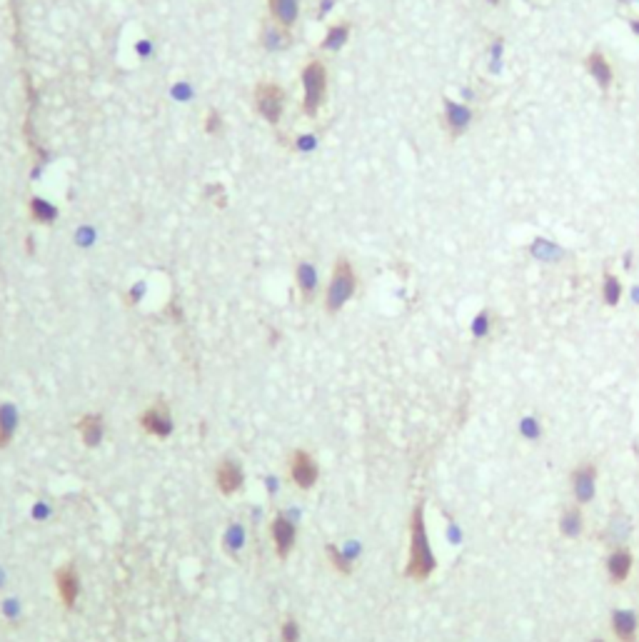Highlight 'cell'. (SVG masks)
Segmentation results:
<instances>
[{
  "label": "cell",
  "mask_w": 639,
  "mask_h": 642,
  "mask_svg": "<svg viewBox=\"0 0 639 642\" xmlns=\"http://www.w3.org/2000/svg\"><path fill=\"white\" fill-rule=\"evenodd\" d=\"M437 570V558L430 545V535L425 525V505H415L413 515H410V555H407L405 577L410 580H427L430 575Z\"/></svg>",
  "instance_id": "6da1fadb"
},
{
  "label": "cell",
  "mask_w": 639,
  "mask_h": 642,
  "mask_svg": "<svg viewBox=\"0 0 639 642\" xmlns=\"http://www.w3.org/2000/svg\"><path fill=\"white\" fill-rule=\"evenodd\" d=\"M358 290V275H355V268L347 257H337L335 268H332V277L327 283V290H325V310L335 315L350 303L352 295Z\"/></svg>",
  "instance_id": "7a4b0ae2"
},
{
  "label": "cell",
  "mask_w": 639,
  "mask_h": 642,
  "mask_svg": "<svg viewBox=\"0 0 639 642\" xmlns=\"http://www.w3.org/2000/svg\"><path fill=\"white\" fill-rule=\"evenodd\" d=\"M303 88H305V100L303 108L310 117H315L320 113L327 95V70L320 60H312L305 65L303 70Z\"/></svg>",
  "instance_id": "3957f363"
},
{
  "label": "cell",
  "mask_w": 639,
  "mask_h": 642,
  "mask_svg": "<svg viewBox=\"0 0 639 642\" xmlns=\"http://www.w3.org/2000/svg\"><path fill=\"white\" fill-rule=\"evenodd\" d=\"M288 472H290L292 485L303 492L312 490L317 485V480H320V465H317L315 457L303 448L292 450V455H290V460H288Z\"/></svg>",
  "instance_id": "277c9868"
},
{
  "label": "cell",
  "mask_w": 639,
  "mask_h": 642,
  "mask_svg": "<svg viewBox=\"0 0 639 642\" xmlns=\"http://www.w3.org/2000/svg\"><path fill=\"white\" fill-rule=\"evenodd\" d=\"M138 422H140V428H143L145 435L158 437V440H167V437L172 435V430H175V420H172L170 405L163 402V400L148 405V408L140 413Z\"/></svg>",
  "instance_id": "5b68a950"
},
{
  "label": "cell",
  "mask_w": 639,
  "mask_h": 642,
  "mask_svg": "<svg viewBox=\"0 0 639 642\" xmlns=\"http://www.w3.org/2000/svg\"><path fill=\"white\" fill-rule=\"evenodd\" d=\"M245 480H248V477H245V468H242V463L235 460V457H225V460H220L218 468H215V488L225 497L240 495L242 488H245Z\"/></svg>",
  "instance_id": "8992f818"
},
{
  "label": "cell",
  "mask_w": 639,
  "mask_h": 642,
  "mask_svg": "<svg viewBox=\"0 0 639 642\" xmlns=\"http://www.w3.org/2000/svg\"><path fill=\"white\" fill-rule=\"evenodd\" d=\"M255 108L268 123L275 125L285 111V93L275 83H260L255 88Z\"/></svg>",
  "instance_id": "52a82bcc"
},
{
  "label": "cell",
  "mask_w": 639,
  "mask_h": 642,
  "mask_svg": "<svg viewBox=\"0 0 639 642\" xmlns=\"http://www.w3.org/2000/svg\"><path fill=\"white\" fill-rule=\"evenodd\" d=\"M270 538H272V545H275V555L280 560H288L290 553L295 550L297 542V527L295 523L285 515V512H277L272 523H270Z\"/></svg>",
  "instance_id": "ba28073f"
},
{
  "label": "cell",
  "mask_w": 639,
  "mask_h": 642,
  "mask_svg": "<svg viewBox=\"0 0 639 642\" xmlns=\"http://www.w3.org/2000/svg\"><path fill=\"white\" fill-rule=\"evenodd\" d=\"M56 590L60 602L68 610H73L78 605V597H80V573L73 562L68 565H60L56 570Z\"/></svg>",
  "instance_id": "9c48e42d"
},
{
  "label": "cell",
  "mask_w": 639,
  "mask_h": 642,
  "mask_svg": "<svg viewBox=\"0 0 639 642\" xmlns=\"http://www.w3.org/2000/svg\"><path fill=\"white\" fill-rule=\"evenodd\" d=\"M594 492H597V468L592 463L577 465V470L572 472V495H574L577 505L592 503Z\"/></svg>",
  "instance_id": "30bf717a"
},
{
  "label": "cell",
  "mask_w": 639,
  "mask_h": 642,
  "mask_svg": "<svg viewBox=\"0 0 639 642\" xmlns=\"http://www.w3.org/2000/svg\"><path fill=\"white\" fill-rule=\"evenodd\" d=\"M75 430L78 435H80V442H83L85 448H100L105 440V420L103 415L97 413H85L80 420L75 422Z\"/></svg>",
  "instance_id": "8fae6325"
},
{
  "label": "cell",
  "mask_w": 639,
  "mask_h": 642,
  "mask_svg": "<svg viewBox=\"0 0 639 642\" xmlns=\"http://www.w3.org/2000/svg\"><path fill=\"white\" fill-rule=\"evenodd\" d=\"M472 117L474 115L467 105L454 103V100H450V98L445 100V125L452 135H462V133L467 130L469 123H472Z\"/></svg>",
  "instance_id": "7c38bea8"
},
{
  "label": "cell",
  "mask_w": 639,
  "mask_h": 642,
  "mask_svg": "<svg viewBox=\"0 0 639 642\" xmlns=\"http://www.w3.org/2000/svg\"><path fill=\"white\" fill-rule=\"evenodd\" d=\"M639 620L632 610H614L612 612V632L619 642H637Z\"/></svg>",
  "instance_id": "4fadbf2b"
},
{
  "label": "cell",
  "mask_w": 639,
  "mask_h": 642,
  "mask_svg": "<svg viewBox=\"0 0 639 642\" xmlns=\"http://www.w3.org/2000/svg\"><path fill=\"white\" fill-rule=\"evenodd\" d=\"M587 73L592 76V80L599 85L602 90H609L612 88V80H614V73H612V65L609 60L605 58V53H599V50H592L590 56H587Z\"/></svg>",
  "instance_id": "5bb4252c"
},
{
  "label": "cell",
  "mask_w": 639,
  "mask_h": 642,
  "mask_svg": "<svg viewBox=\"0 0 639 642\" xmlns=\"http://www.w3.org/2000/svg\"><path fill=\"white\" fill-rule=\"evenodd\" d=\"M629 573H632V553L627 547L612 550L609 558H607V575H609V580L614 585H619V582H625L629 577Z\"/></svg>",
  "instance_id": "9a60e30c"
},
{
  "label": "cell",
  "mask_w": 639,
  "mask_h": 642,
  "mask_svg": "<svg viewBox=\"0 0 639 642\" xmlns=\"http://www.w3.org/2000/svg\"><path fill=\"white\" fill-rule=\"evenodd\" d=\"M268 8H270V13H272V21H275L280 28L290 30L297 23L300 0H268Z\"/></svg>",
  "instance_id": "2e32d148"
},
{
  "label": "cell",
  "mask_w": 639,
  "mask_h": 642,
  "mask_svg": "<svg viewBox=\"0 0 639 642\" xmlns=\"http://www.w3.org/2000/svg\"><path fill=\"white\" fill-rule=\"evenodd\" d=\"M18 430V410L13 402H0V450L15 440Z\"/></svg>",
  "instance_id": "e0dca14e"
},
{
  "label": "cell",
  "mask_w": 639,
  "mask_h": 642,
  "mask_svg": "<svg viewBox=\"0 0 639 642\" xmlns=\"http://www.w3.org/2000/svg\"><path fill=\"white\" fill-rule=\"evenodd\" d=\"M584 530V515H582V507L579 505H567L562 510V515H559V532H562L564 538H579Z\"/></svg>",
  "instance_id": "ac0fdd59"
},
{
  "label": "cell",
  "mask_w": 639,
  "mask_h": 642,
  "mask_svg": "<svg viewBox=\"0 0 639 642\" xmlns=\"http://www.w3.org/2000/svg\"><path fill=\"white\" fill-rule=\"evenodd\" d=\"M297 285H300L303 300H305V303H310V300H312V295H315V285H317L315 268H312L310 263H300V268H297Z\"/></svg>",
  "instance_id": "d6986e66"
},
{
  "label": "cell",
  "mask_w": 639,
  "mask_h": 642,
  "mask_svg": "<svg viewBox=\"0 0 639 642\" xmlns=\"http://www.w3.org/2000/svg\"><path fill=\"white\" fill-rule=\"evenodd\" d=\"M529 250H532V255H535L537 260H547V263H555V260L562 257V248L555 245L552 240H547V238H537V240L529 245Z\"/></svg>",
  "instance_id": "ffe728a7"
},
{
  "label": "cell",
  "mask_w": 639,
  "mask_h": 642,
  "mask_svg": "<svg viewBox=\"0 0 639 642\" xmlns=\"http://www.w3.org/2000/svg\"><path fill=\"white\" fill-rule=\"evenodd\" d=\"M325 555H327V562L330 567H335L340 575H352V560L347 553H342L337 545H325Z\"/></svg>",
  "instance_id": "44dd1931"
},
{
  "label": "cell",
  "mask_w": 639,
  "mask_h": 642,
  "mask_svg": "<svg viewBox=\"0 0 639 642\" xmlns=\"http://www.w3.org/2000/svg\"><path fill=\"white\" fill-rule=\"evenodd\" d=\"M347 38H350V25H347V23H337V25H332V28L327 30V35H325L323 48L325 50H340L345 43H347Z\"/></svg>",
  "instance_id": "7402d4cb"
},
{
  "label": "cell",
  "mask_w": 639,
  "mask_h": 642,
  "mask_svg": "<svg viewBox=\"0 0 639 642\" xmlns=\"http://www.w3.org/2000/svg\"><path fill=\"white\" fill-rule=\"evenodd\" d=\"M602 297H605V303L609 305V308L619 305V300H622V283H619L617 275L605 273V280H602Z\"/></svg>",
  "instance_id": "603a6c76"
},
{
  "label": "cell",
  "mask_w": 639,
  "mask_h": 642,
  "mask_svg": "<svg viewBox=\"0 0 639 642\" xmlns=\"http://www.w3.org/2000/svg\"><path fill=\"white\" fill-rule=\"evenodd\" d=\"M30 215H33L38 222H53L58 218V210H56V205L45 203L43 198H33V200H30Z\"/></svg>",
  "instance_id": "cb8c5ba5"
},
{
  "label": "cell",
  "mask_w": 639,
  "mask_h": 642,
  "mask_svg": "<svg viewBox=\"0 0 639 642\" xmlns=\"http://www.w3.org/2000/svg\"><path fill=\"white\" fill-rule=\"evenodd\" d=\"M303 640V628L295 617H285L280 625V642H300Z\"/></svg>",
  "instance_id": "d4e9b609"
},
{
  "label": "cell",
  "mask_w": 639,
  "mask_h": 642,
  "mask_svg": "<svg viewBox=\"0 0 639 642\" xmlns=\"http://www.w3.org/2000/svg\"><path fill=\"white\" fill-rule=\"evenodd\" d=\"M245 545V527L242 525H230V530L225 532V550L227 553H237Z\"/></svg>",
  "instance_id": "484cf974"
},
{
  "label": "cell",
  "mask_w": 639,
  "mask_h": 642,
  "mask_svg": "<svg viewBox=\"0 0 639 642\" xmlns=\"http://www.w3.org/2000/svg\"><path fill=\"white\" fill-rule=\"evenodd\" d=\"M489 332V312L482 310L480 315H474L472 320V335L474 338H487Z\"/></svg>",
  "instance_id": "4316f807"
},
{
  "label": "cell",
  "mask_w": 639,
  "mask_h": 642,
  "mask_svg": "<svg viewBox=\"0 0 639 642\" xmlns=\"http://www.w3.org/2000/svg\"><path fill=\"white\" fill-rule=\"evenodd\" d=\"M500 65H502V38L500 41H495V45H492V73H497L500 70Z\"/></svg>",
  "instance_id": "83f0119b"
},
{
  "label": "cell",
  "mask_w": 639,
  "mask_h": 642,
  "mask_svg": "<svg viewBox=\"0 0 639 642\" xmlns=\"http://www.w3.org/2000/svg\"><path fill=\"white\" fill-rule=\"evenodd\" d=\"M207 130L210 133L220 130V117H218V113H213V117H207Z\"/></svg>",
  "instance_id": "f1b7e54d"
},
{
  "label": "cell",
  "mask_w": 639,
  "mask_h": 642,
  "mask_svg": "<svg viewBox=\"0 0 639 642\" xmlns=\"http://www.w3.org/2000/svg\"><path fill=\"white\" fill-rule=\"evenodd\" d=\"M632 300L639 305V285H637V288H634V290H632Z\"/></svg>",
  "instance_id": "f546056e"
},
{
  "label": "cell",
  "mask_w": 639,
  "mask_h": 642,
  "mask_svg": "<svg viewBox=\"0 0 639 642\" xmlns=\"http://www.w3.org/2000/svg\"><path fill=\"white\" fill-rule=\"evenodd\" d=\"M629 25H632V30H634V33L639 35V21H632V23H629Z\"/></svg>",
  "instance_id": "4dcf8cb0"
},
{
  "label": "cell",
  "mask_w": 639,
  "mask_h": 642,
  "mask_svg": "<svg viewBox=\"0 0 639 642\" xmlns=\"http://www.w3.org/2000/svg\"><path fill=\"white\" fill-rule=\"evenodd\" d=\"M592 642H605V640H602V637H594V640H592Z\"/></svg>",
  "instance_id": "1f68e13d"
},
{
  "label": "cell",
  "mask_w": 639,
  "mask_h": 642,
  "mask_svg": "<svg viewBox=\"0 0 639 642\" xmlns=\"http://www.w3.org/2000/svg\"><path fill=\"white\" fill-rule=\"evenodd\" d=\"M489 3H497V0H489Z\"/></svg>",
  "instance_id": "d6a6232c"
}]
</instances>
